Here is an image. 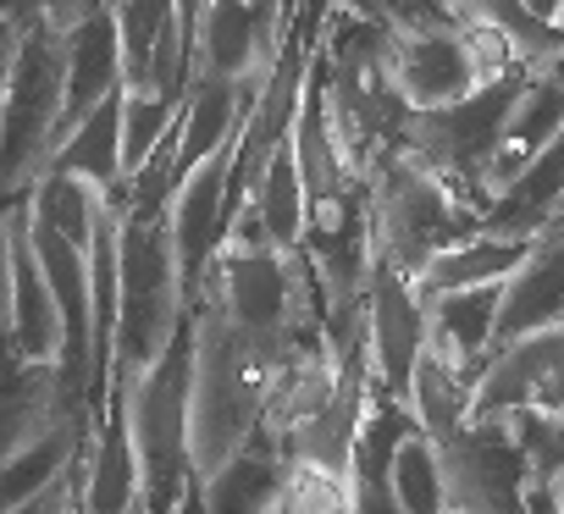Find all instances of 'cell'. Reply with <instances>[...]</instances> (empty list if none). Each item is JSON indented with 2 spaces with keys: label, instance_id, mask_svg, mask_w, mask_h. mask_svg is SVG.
<instances>
[{
  "label": "cell",
  "instance_id": "16",
  "mask_svg": "<svg viewBox=\"0 0 564 514\" xmlns=\"http://www.w3.org/2000/svg\"><path fill=\"white\" fill-rule=\"evenodd\" d=\"M558 210H564V133L509 188L492 194V205L481 210V232H492V238H536Z\"/></svg>",
  "mask_w": 564,
  "mask_h": 514
},
{
  "label": "cell",
  "instance_id": "29",
  "mask_svg": "<svg viewBox=\"0 0 564 514\" xmlns=\"http://www.w3.org/2000/svg\"><path fill=\"white\" fill-rule=\"evenodd\" d=\"M12 332V205H0V338Z\"/></svg>",
  "mask_w": 564,
  "mask_h": 514
},
{
  "label": "cell",
  "instance_id": "13",
  "mask_svg": "<svg viewBox=\"0 0 564 514\" xmlns=\"http://www.w3.org/2000/svg\"><path fill=\"white\" fill-rule=\"evenodd\" d=\"M289 475H294V453L260 426L205 475V503L210 514H276Z\"/></svg>",
  "mask_w": 564,
  "mask_h": 514
},
{
  "label": "cell",
  "instance_id": "32",
  "mask_svg": "<svg viewBox=\"0 0 564 514\" xmlns=\"http://www.w3.org/2000/svg\"><path fill=\"white\" fill-rule=\"evenodd\" d=\"M177 514H210V503H205V475H199V470L188 475V486H183V503H177Z\"/></svg>",
  "mask_w": 564,
  "mask_h": 514
},
{
  "label": "cell",
  "instance_id": "24",
  "mask_svg": "<svg viewBox=\"0 0 564 514\" xmlns=\"http://www.w3.org/2000/svg\"><path fill=\"white\" fill-rule=\"evenodd\" d=\"M388 486H393V497L404 503V514H448L443 453H437V442H432L426 431H415V437L399 448V459H393V470H388Z\"/></svg>",
  "mask_w": 564,
  "mask_h": 514
},
{
  "label": "cell",
  "instance_id": "27",
  "mask_svg": "<svg viewBox=\"0 0 564 514\" xmlns=\"http://www.w3.org/2000/svg\"><path fill=\"white\" fill-rule=\"evenodd\" d=\"M89 0H0V18H7L12 29H34V23H62L73 29L84 18Z\"/></svg>",
  "mask_w": 564,
  "mask_h": 514
},
{
  "label": "cell",
  "instance_id": "36",
  "mask_svg": "<svg viewBox=\"0 0 564 514\" xmlns=\"http://www.w3.org/2000/svg\"><path fill=\"white\" fill-rule=\"evenodd\" d=\"M558 29H564V0H558Z\"/></svg>",
  "mask_w": 564,
  "mask_h": 514
},
{
  "label": "cell",
  "instance_id": "5",
  "mask_svg": "<svg viewBox=\"0 0 564 514\" xmlns=\"http://www.w3.org/2000/svg\"><path fill=\"white\" fill-rule=\"evenodd\" d=\"M188 415H194V316H183L166 354L128 393V426H133V453H139L150 514H177L183 486L194 475Z\"/></svg>",
  "mask_w": 564,
  "mask_h": 514
},
{
  "label": "cell",
  "instance_id": "37",
  "mask_svg": "<svg viewBox=\"0 0 564 514\" xmlns=\"http://www.w3.org/2000/svg\"><path fill=\"white\" fill-rule=\"evenodd\" d=\"M454 7H459V0H454Z\"/></svg>",
  "mask_w": 564,
  "mask_h": 514
},
{
  "label": "cell",
  "instance_id": "30",
  "mask_svg": "<svg viewBox=\"0 0 564 514\" xmlns=\"http://www.w3.org/2000/svg\"><path fill=\"white\" fill-rule=\"evenodd\" d=\"M349 514H404V503L393 497L388 481H377V486H355V508Z\"/></svg>",
  "mask_w": 564,
  "mask_h": 514
},
{
  "label": "cell",
  "instance_id": "15",
  "mask_svg": "<svg viewBox=\"0 0 564 514\" xmlns=\"http://www.w3.org/2000/svg\"><path fill=\"white\" fill-rule=\"evenodd\" d=\"M56 420H67L56 398V365L29 360L7 332L0 338V459L34 442L40 431H51Z\"/></svg>",
  "mask_w": 564,
  "mask_h": 514
},
{
  "label": "cell",
  "instance_id": "4",
  "mask_svg": "<svg viewBox=\"0 0 564 514\" xmlns=\"http://www.w3.org/2000/svg\"><path fill=\"white\" fill-rule=\"evenodd\" d=\"M62 100H67V29H23L7 106H0V205L23 199L62 150Z\"/></svg>",
  "mask_w": 564,
  "mask_h": 514
},
{
  "label": "cell",
  "instance_id": "8",
  "mask_svg": "<svg viewBox=\"0 0 564 514\" xmlns=\"http://www.w3.org/2000/svg\"><path fill=\"white\" fill-rule=\"evenodd\" d=\"M564 415V327L531 332L503 343L487 371L476 376L470 393V420H498V415Z\"/></svg>",
  "mask_w": 564,
  "mask_h": 514
},
{
  "label": "cell",
  "instance_id": "10",
  "mask_svg": "<svg viewBox=\"0 0 564 514\" xmlns=\"http://www.w3.org/2000/svg\"><path fill=\"white\" fill-rule=\"evenodd\" d=\"M366 327H371V371L393 393H410L415 360L426 354V299L415 294V277H404L388 261H371L366 288Z\"/></svg>",
  "mask_w": 564,
  "mask_h": 514
},
{
  "label": "cell",
  "instance_id": "23",
  "mask_svg": "<svg viewBox=\"0 0 564 514\" xmlns=\"http://www.w3.org/2000/svg\"><path fill=\"white\" fill-rule=\"evenodd\" d=\"M459 12H465V23H481V29L503 34L509 51H514L531 73H542L553 56H564V29L531 18L520 0H459Z\"/></svg>",
  "mask_w": 564,
  "mask_h": 514
},
{
  "label": "cell",
  "instance_id": "12",
  "mask_svg": "<svg viewBox=\"0 0 564 514\" xmlns=\"http://www.w3.org/2000/svg\"><path fill=\"white\" fill-rule=\"evenodd\" d=\"M111 95H122V40H117V12L106 0H89L84 18L67 29V100H62V144L73 128L100 111Z\"/></svg>",
  "mask_w": 564,
  "mask_h": 514
},
{
  "label": "cell",
  "instance_id": "14",
  "mask_svg": "<svg viewBox=\"0 0 564 514\" xmlns=\"http://www.w3.org/2000/svg\"><path fill=\"white\" fill-rule=\"evenodd\" d=\"M498 299H503V283L454 288V294L426 299V349L476 382L487 360L498 354Z\"/></svg>",
  "mask_w": 564,
  "mask_h": 514
},
{
  "label": "cell",
  "instance_id": "6",
  "mask_svg": "<svg viewBox=\"0 0 564 514\" xmlns=\"http://www.w3.org/2000/svg\"><path fill=\"white\" fill-rule=\"evenodd\" d=\"M509 67H525V62L509 51L503 34H492L481 23H465L454 34H393V51H388L393 89L404 95L410 111L454 106L476 84H487Z\"/></svg>",
  "mask_w": 564,
  "mask_h": 514
},
{
  "label": "cell",
  "instance_id": "31",
  "mask_svg": "<svg viewBox=\"0 0 564 514\" xmlns=\"http://www.w3.org/2000/svg\"><path fill=\"white\" fill-rule=\"evenodd\" d=\"M18 45H23V29H12L0 18V106H7V84H12V62H18Z\"/></svg>",
  "mask_w": 564,
  "mask_h": 514
},
{
  "label": "cell",
  "instance_id": "35",
  "mask_svg": "<svg viewBox=\"0 0 564 514\" xmlns=\"http://www.w3.org/2000/svg\"><path fill=\"white\" fill-rule=\"evenodd\" d=\"M73 514H89V508H84V497H78V503H73Z\"/></svg>",
  "mask_w": 564,
  "mask_h": 514
},
{
  "label": "cell",
  "instance_id": "28",
  "mask_svg": "<svg viewBox=\"0 0 564 514\" xmlns=\"http://www.w3.org/2000/svg\"><path fill=\"white\" fill-rule=\"evenodd\" d=\"M84 459H89V453H84ZM84 459H78V464H73V470H67V475H62L56 486H45L40 497L18 503L12 514H73V503L84 497Z\"/></svg>",
  "mask_w": 564,
  "mask_h": 514
},
{
  "label": "cell",
  "instance_id": "17",
  "mask_svg": "<svg viewBox=\"0 0 564 514\" xmlns=\"http://www.w3.org/2000/svg\"><path fill=\"white\" fill-rule=\"evenodd\" d=\"M45 172H73L84 183H95L111 205H128V172H122V95H111L100 111H89L73 139L56 150V161Z\"/></svg>",
  "mask_w": 564,
  "mask_h": 514
},
{
  "label": "cell",
  "instance_id": "9",
  "mask_svg": "<svg viewBox=\"0 0 564 514\" xmlns=\"http://www.w3.org/2000/svg\"><path fill=\"white\" fill-rule=\"evenodd\" d=\"M243 133V128H238ZM232 155H238V139L221 144L210 161H199L172 205H166V227H172V254H177V277H183V299L194 305L199 288H205V272L216 261V249L227 238V172H232Z\"/></svg>",
  "mask_w": 564,
  "mask_h": 514
},
{
  "label": "cell",
  "instance_id": "7",
  "mask_svg": "<svg viewBox=\"0 0 564 514\" xmlns=\"http://www.w3.org/2000/svg\"><path fill=\"white\" fill-rule=\"evenodd\" d=\"M437 453L448 481V514H525V492L536 475L509 415L465 420V431L437 442Z\"/></svg>",
  "mask_w": 564,
  "mask_h": 514
},
{
  "label": "cell",
  "instance_id": "1",
  "mask_svg": "<svg viewBox=\"0 0 564 514\" xmlns=\"http://www.w3.org/2000/svg\"><path fill=\"white\" fill-rule=\"evenodd\" d=\"M366 199H371V261L399 266L404 277H421L443 249L481 232V210L459 205L421 161L404 150H377L366 166Z\"/></svg>",
  "mask_w": 564,
  "mask_h": 514
},
{
  "label": "cell",
  "instance_id": "34",
  "mask_svg": "<svg viewBox=\"0 0 564 514\" xmlns=\"http://www.w3.org/2000/svg\"><path fill=\"white\" fill-rule=\"evenodd\" d=\"M547 486H553V497H558V503H564V470H558V475H553V481H547Z\"/></svg>",
  "mask_w": 564,
  "mask_h": 514
},
{
  "label": "cell",
  "instance_id": "19",
  "mask_svg": "<svg viewBox=\"0 0 564 514\" xmlns=\"http://www.w3.org/2000/svg\"><path fill=\"white\" fill-rule=\"evenodd\" d=\"M531 254V238H492V232H476L454 249H443L437 261L415 277V294L421 299H437V294H454V288H481V283H503L520 261Z\"/></svg>",
  "mask_w": 564,
  "mask_h": 514
},
{
  "label": "cell",
  "instance_id": "21",
  "mask_svg": "<svg viewBox=\"0 0 564 514\" xmlns=\"http://www.w3.org/2000/svg\"><path fill=\"white\" fill-rule=\"evenodd\" d=\"M470 393H476V382L470 376H459L443 354H421L415 360V376H410V409H415V420H421V431L432 437V442H448L454 431H465V420H470Z\"/></svg>",
  "mask_w": 564,
  "mask_h": 514
},
{
  "label": "cell",
  "instance_id": "22",
  "mask_svg": "<svg viewBox=\"0 0 564 514\" xmlns=\"http://www.w3.org/2000/svg\"><path fill=\"white\" fill-rule=\"evenodd\" d=\"M106 205H111V199H106L95 183L73 177V172H45V177L29 188V210H34V221L51 227V232H62V238H73L78 249H89L95 221H100Z\"/></svg>",
  "mask_w": 564,
  "mask_h": 514
},
{
  "label": "cell",
  "instance_id": "2",
  "mask_svg": "<svg viewBox=\"0 0 564 514\" xmlns=\"http://www.w3.org/2000/svg\"><path fill=\"white\" fill-rule=\"evenodd\" d=\"M117 249H122V310H117V354H111V382L106 387L133 393L139 376L166 354L172 332L183 327L188 299H183L166 216H133L122 205Z\"/></svg>",
  "mask_w": 564,
  "mask_h": 514
},
{
  "label": "cell",
  "instance_id": "18",
  "mask_svg": "<svg viewBox=\"0 0 564 514\" xmlns=\"http://www.w3.org/2000/svg\"><path fill=\"white\" fill-rule=\"evenodd\" d=\"M415 431H421V420H415L410 398L371 376V393H366V409H360V426H355V448H349V481H355V486L388 481L399 448H404Z\"/></svg>",
  "mask_w": 564,
  "mask_h": 514
},
{
  "label": "cell",
  "instance_id": "33",
  "mask_svg": "<svg viewBox=\"0 0 564 514\" xmlns=\"http://www.w3.org/2000/svg\"><path fill=\"white\" fill-rule=\"evenodd\" d=\"M520 7H525L531 18H542V23H558V0H520Z\"/></svg>",
  "mask_w": 564,
  "mask_h": 514
},
{
  "label": "cell",
  "instance_id": "3",
  "mask_svg": "<svg viewBox=\"0 0 564 514\" xmlns=\"http://www.w3.org/2000/svg\"><path fill=\"white\" fill-rule=\"evenodd\" d=\"M531 84V67H509L487 84H476L465 100L454 106H437V111H410L404 128H399V144L410 161H421L459 205L470 210H487V161L520 106Z\"/></svg>",
  "mask_w": 564,
  "mask_h": 514
},
{
  "label": "cell",
  "instance_id": "20",
  "mask_svg": "<svg viewBox=\"0 0 564 514\" xmlns=\"http://www.w3.org/2000/svg\"><path fill=\"white\" fill-rule=\"evenodd\" d=\"M249 210L265 221L276 249H300L305 243V183H300V161H294V133L271 150L260 183L249 188Z\"/></svg>",
  "mask_w": 564,
  "mask_h": 514
},
{
  "label": "cell",
  "instance_id": "25",
  "mask_svg": "<svg viewBox=\"0 0 564 514\" xmlns=\"http://www.w3.org/2000/svg\"><path fill=\"white\" fill-rule=\"evenodd\" d=\"M338 12H355L388 34H454L465 29V12L454 0H333Z\"/></svg>",
  "mask_w": 564,
  "mask_h": 514
},
{
  "label": "cell",
  "instance_id": "26",
  "mask_svg": "<svg viewBox=\"0 0 564 514\" xmlns=\"http://www.w3.org/2000/svg\"><path fill=\"white\" fill-rule=\"evenodd\" d=\"M177 111H183V100L128 95V89H122V172H128V177H133V172L150 161V150L166 139V128L177 122Z\"/></svg>",
  "mask_w": 564,
  "mask_h": 514
},
{
  "label": "cell",
  "instance_id": "11",
  "mask_svg": "<svg viewBox=\"0 0 564 514\" xmlns=\"http://www.w3.org/2000/svg\"><path fill=\"white\" fill-rule=\"evenodd\" d=\"M547 327H564V210L531 238V254L503 277L498 349Z\"/></svg>",
  "mask_w": 564,
  "mask_h": 514
}]
</instances>
